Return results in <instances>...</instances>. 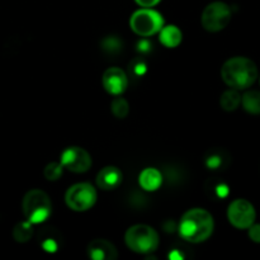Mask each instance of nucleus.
I'll list each match as a JSON object with an SVG mask.
<instances>
[{"label": "nucleus", "mask_w": 260, "mask_h": 260, "mask_svg": "<svg viewBox=\"0 0 260 260\" xmlns=\"http://www.w3.org/2000/svg\"><path fill=\"white\" fill-rule=\"evenodd\" d=\"M221 78L230 88L244 90L250 88L258 79V66L249 57L235 56L222 65Z\"/></svg>", "instance_id": "obj_2"}, {"label": "nucleus", "mask_w": 260, "mask_h": 260, "mask_svg": "<svg viewBox=\"0 0 260 260\" xmlns=\"http://www.w3.org/2000/svg\"><path fill=\"white\" fill-rule=\"evenodd\" d=\"M248 230L250 240L256 244H260V223H253Z\"/></svg>", "instance_id": "obj_25"}, {"label": "nucleus", "mask_w": 260, "mask_h": 260, "mask_svg": "<svg viewBox=\"0 0 260 260\" xmlns=\"http://www.w3.org/2000/svg\"><path fill=\"white\" fill-rule=\"evenodd\" d=\"M33 236V223L28 220L20 221L13 229V238L17 243H27Z\"/></svg>", "instance_id": "obj_20"}, {"label": "nucleus", "mask_w": 260, "mask_h": 260, "mask_svg": "<svg viewBox=\"0 0 260 260\" xmlns=\"http://www.w3.org/2000/svg\"><path fill=\"white\" fill-rule=\"evenodd\" d=\"M241 104V95L236 89H229L223 91L220 98V106L223 111L234 112L239 108Z\"/></svg>", "instance_id": "obj_17"}, {"label": "nucleus", "mask_w": 260, "mask_h": 260, "mask_svg": "<svg viewBox=\"0 0 260 260\" xmlns=\"http://www.w3.org/2000/svg\"><path fill=\"white\" fill-rule=\"evenodd\" d=\"M63 243V238L60 231L55 228L42 229L38 234V244L41 248L47 253H56L61 249Z\"/></svg>", "instance_id": "obj_13"}, {"label": "nucleus", "mask_w": 260, "mask_h": 260, "mask_svg": "<svg viewBox=\"0 0 260 260\" xmlns=\"http://www.w3.org/2000/svg\"><path fill=\"white\" fill-rule=\"evenodd\" d=\"M88 255L93 260H114L118 258V251L107 239H94L88 245Z\"/></svg>", "instance_id": "obj_11"}, {"label": "nucleus", "mask_w": 260, "mask_h": 260, "mask_svg": "<svg viewBox=\"0 0 260 260\" xmlns=\"http://www.w3.org/2000/svg\"><path fill=\"white\" fill-rule=\"evenodd\" d=\"M96 202V189L90 183H76L65 193V203L75 212H85Z\"/></svg>", "instance_id": "obj_6"}, {"label": "nucleus", "mask_w": 260, "mask_h": 260, "mask_svg": "<svg viewBox=\"0 0 260 260\" xmlns=\"http://www.w3.org/2000/svg\"><path fill=\"white\" fill-rule=\"evenodd\" d=\"M206 192L213 200H225L229 194H230V188L222 180L211 179L206 185Z\"/></svg>", "instance_id": "obj_18"}, {"label": "nucleus", "mask_w": 260, "mask_h": 260, "mask_svg": "<svg viewBox=\"0 0 260 260\" xmlns=\"http://www.w3.org/2000/svg\"><path fill=\"white\" fill-rule=\"evenodd\" d=\"M129 27L140 37H150L164 27V18L152 8H141L131 15Z\"/></svg>", "instance_id": "obj_5"}, {"label": "nucleus", "mask_w": 260, "mask_h": 260, "mask_svg": "<svg viewBox=\"0 0 260 260\" xmlns=\"http://www.w3.org/2000/svg\"><path fill=\"white\" fill-rule=\"evenodd\" d=\"M141 8H152L159 4L161 0H135Z\"/></svg>", "instance_id": "obj_26"}, {"label": "nucleus", "mask_w": 260, "mask_h": 260, "mask_svg": "<svg viewBox=\"0 0 260 260\" xmlns=\"http://www.w3.org/2000/svg\"><path fill=\"white\" fill-rule=\"evenodd\" d=\"M228 218L234 228L246 230L255 222V208L248 200L238 198L229 205Z\"/></svg>", "instance_id": "obj_8"}, {"label": "nucleus", "mask_w": 260, "mask_h": 260, "mask_svg": "<svg viewBox=\"0 0 260 260\" xmlns=\"http://www.w3.org/2000/svg\"><path fill=\"white\" fill-rule=\"evenodd\" d=\"M62 164H61V162L52 161L50 162V164L46 165L45 170H43V175H45L46 179L50 180V182H56V180H58L62 177Z\"/></svg>", "instance_id": "obj_22"}, {"label": "nucleus", "mask_w": 260, "mask_h": 260, "mask_svg": "<svg viewBox=\"0 0 260 260\" xmlns=\"http://www.w3.org/2000/svg\"><path fill=\"white\" fill-rule=\"evenodd\" d=\"M231 18H233V12L226 3L213 2L203 9L201 22L206 30L216 33L225 29L231 22Z\"/></svg>", "instance_id": "obj_7"}, {"label": "nucleus", "mask_w": 260, "mask_h": 260, "mask_svg": "<svg viewBox=\"0 0 260 260\" xmlns=\"http://www.w3.org/2000/svg\"><path fill=\"white\" fill-rule=\"evenodd\" d=\"M146 70H147L146 62L140 57L135 58V60L129 63V71H131L132 75L136 76V78H140V76L144 75V74L146 73Z\"/></svg>", "instance_id": "obj_23"}, {"label": "nucleus", "mask_w": 260, "mask_h": 260, "mask_svg": "<svg viewBox=\"0 0 260 260\" xmlns=\"http://www.w3.org/2000/svg\"><path fill=\"white\" fill-rule=\"evenodd\" d=\"M241 104L244 109L250 114H260V91L248 90L241 95Z\"/></svg>", "instance_id": "obj_19"}, {"label": "nucleus", "mask_w": 260, "mask_h": 260, "mask_svg": "<svg viewBox=\"0 0 260 260\" xmlns=\"http://www.w3.org/2000/svg\"><path fill=\"white\" fill-rule=\"evenodd\" d=\"M121 47H122L121 40L117 37H113V36H109V37H107L106 40L103 41V48L108 51L109 53L117 52V51L121 50Z\"/></svg>", "instance_id": "obj_24"}, {"label": "nucleus", "mask_w": 260, "mask_h": 260, "mask_svg": "<svg viewBox=\"0 0 260 260\" xmlns=\"http://www.w3.org/2000/svg\"><path fill=\"white\" fill-rule=\"evenodd\" d=\"M123 174L117 167H104L96 174V185L103 190H113L121 185Z\"/></svg>", "instance_id": "obj_12"}, {"label": "nucleus", "mask_w": 260, "mask_h": 260, "mask_svg": "<svg viewBox=\"0 0 260 260\" xmlns=\"http://www.w3.org/2000/svg\"><path fill=\"white\" fill-rule=\"evenodd\" d=\"M111 111L117 118L119 119L126 118L129 113L128 102H127L124 98H122L121 95H116V98H114L111 103Z\"/></svg>", "instance_id": "obj_21"}, {"label": "nucleus", "mask_w": 260, "mask_h": 260, "mask_svg": "<svg viewBox=\"0 0 260 260\" xmlns=\"http://www.w3.org/2000/svg\"><path fill=\"white\" fill-rule=\"evenodd\" d=\"M215 230L213 216L205 208H190L180 218L178 231L183 240L192 244L203 243Z\"/></svg>", "instance_id": "obj_1"}, {"label": "nucleus", "mask_w": 260, "mask_h": 260, "mask_svg": "<svg viewBox=\"0 0 260 260\" xmlns=\"http://www.w3.org/2000/svg\"><path fill=\"white\" fill-rule=\"evenodd\" d=\"M124 241L129 250L137 254H151L159 246V234L154 228L144 223L134 225L124 234Z\"/></svg>", "instance_id": "obj_4"}, {"label": "nucleus", "mask_w": 260, "mask_h": 260, "mask_svg": "<svg viewBox=\"0 0 260 260\" xmlns=\"http://www.w3.org/2000/svg\"><path fill=\"white\" fill-rule=\"evenodd\" d=\"M140 187L147 192H155L162 184V174L156 168H145L139 175Z\"/></svg>", "instance_id": "obj_15"}, {"label": "nucleus", "mask_w": 260, "mask_h": 260, "mask_svg": "<svg viewBox=\"0 0 260 260\" xmlns=\"http://www.w3.org/2000/svg\"><path fill=\"white\" fill-rule=\"evenodd\" d=\"M22 210L25 220L32 222L33 225L43 223L52 212L50 196L42 189L28 190L23 197Z\"/></svg>", "instance_id": "obj_3"}, {"label": "nucleus", "mask_w": 260, "mask_h": 260, "mask_svg": "<svg viewBox=\"0 0 260 260\" xmlns=\"http://www.w3.org/2000/svg\"><path fill=\"white\" fill-rule=\"evenodd\" d=\"M60 162L62 164L63 169L81 174L88 172L91 168V156L83 147L70 146L62 151Z\"/></svg>", "instance_id": "obj_9"}, {"label": "nucleus", "mask_w": 260, "mask_h": 260, "mask_svg": "<svg viewBox=\"0 0 260 260\" xmlns=\"http://www.w3.org/2000/svg\"><path fill=\"white\" fill-rule=\"evenodd\" d=\"M104 89L112 95H121L126 91L128 85V76L118 66H112L108 68L103 74L102 78Z\"/></svg>", "instance_id": "obj_10"}, {"label": "nucleus", "mask_w": 260, "mask_h": 260, "mask_svg": "<svg viewBox=\"0 0 260 260\" xmlns=\"http://www.w3.org/2000/svg\"><path fill=\"white\" fill-rule=\"evenodd\" d=\"M183 38V33L177 25L169 24L164 25L159 32V40L165 47L175 48L180 45Z\"/></svg>", "instance_id": "obj_16"}, {"label": "nucleus", "mask_w": 260, "mask_h": 260, "mask_svg": "<svg viewBox=\"0 0 260 260\" xmlns=\"http://www.w3.org/2000/svg\"><path fill=\"white\" fill-rule=\"evenodd\" d=\"M205 164L210 170H225L231 164V155L220 147L210 149L205 155Z\"/></svg>", "instance_id": "obj_14"}]
</instances>
